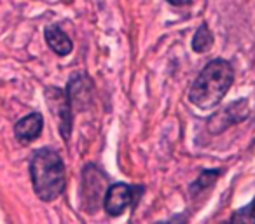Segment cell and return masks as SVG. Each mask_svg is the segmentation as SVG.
Returning <instances> with one entry per match:
<instances>
[{
  "instance_id": "obj_1",
  "label": "cell",
  "mask_w": 255,
  "mask_h": 224,
  "mask_svg": "<svg viewBox=\"0 0 255 224\" xmlns=\"http://www.w3.org/2000/svg\"><path fill=\"white\" fill-rule=\"evenodd\" d=\"M234 82V68L229 61L217 58L206 63L189 91V102L203 110L217 107Z\"/></svg>"
},
{
  "instance_id": "obj_2",
  "label": "cell",
  "mask_w": 255,
  "mask_h": 224,
  "mask_svg": "<svg viewBox=\"0 0 255 224\" xmlns=\"http://www.w3.org/2000/svg\"><path fill=\"white\" fill-rule=\"evenodd\" d=\"M30 177L33 191L42 202H54L65 193V163L51 147H44L33 154L30 161Z\"/></svg>"
},
{
  "instance_id": "obj_3",
  "label": "cell",
  "mask_w": 255,
  "mask_h": 224,
  "mask_svg": "<svg viewBox=\"0 0 255 224\" xmlns=\"http://www.w3.org/2000/svg\"><path fill=\"white\" fill-rule=\"evenodd\" d=\"M143 189L140 186H129L124 182H117V184L109 186L103 196V209L107 210L109 216H121L126 209L133 207L136 200L140 198Z\"/></svg>"
},
{
  "instance_id": "obj_4",
  "label": "cell",
  "mask_w": 255,
  "mask_h": 224,
  "mask_svg": "<svg viewBox=\"0 0 255 224\" xmlns=\"http://www.w3.org/2000/svg\"><path fill=\"white\" fill-rule=\"evenodd\" d=\"M47 100V105L53 110V114L58 118L60 121V133L63 137V140H68L72 133V105L70 100H68V95L60 88H54V86H49L44 91Z\"/></svg>"
},
{
  "instance_id": "obj_5",
  "label": "cell",
  "mask_w": 255,
  "mask_h": 224,
  "mask_svg": "<svg viewBox=\"0 0 255 224\" xmlns=\"http://www.w3.org/2000/svg\"><path fill=\"white\" fill-rule=\"evenodd\" d=\"M250 116V109H248V100H238V102H233L222 109L220 112L213 114L212 118L208 119V130L212 133H220L224 132L229 126L236 125V123H241Z\"/></svg>"
},
{
  "instance_id": "obj_6",
  "label": "cell",
  "mask_w": 255,
  "mask_h": 224,
  "mask_svg": "<svg viewBox=\"0 0 255 224\" xmlns=\"http://www.w3.org/2000/svg\"><path fill=\"white\" fill-rule=\"evenodd\" d=\"M68 100H70L72 109L75 110H84L93 103V84L86 75L75 74L74 77L68 81L67 89Z\"/></svg>"
},
{
  "instance_id": "obj_7",
  "label": "cell",
  "mask_w": 255,
  "mask_h": 224,
  "mask_svg": "<svg viewBox=\"0 0 255 224\" xmlns=\"http://www.w3.org/2000/svg\"><path fill=\"white\" fill-rule=\"evenodd\" d=\"M44 128V118L40 112H32V114L25 116L23 119H19L14 126V135L16 140H19V144L28 146L33 140H37L42 133Z\"/></svg>"
},
{
  "instance_id": "obj_8",
  "label": "cell",
  "mask_w": 255,
  "mask_h": 224,
  "mask_svg": "<svg viewBox=\"0 0 255 224\" xmlns=\"http://www.w3.org/2000/svg\"><path fill=\"white\" fill-rule=\"evenodd\" d=\"M44 37H46V42L51 47V51L56 53L58 56H68L72 53V49H74V44H72L70 37L61 28L49 26V28L44 30Z\"/></svg>"
},
{
  "instance_id": "obj_9",
  "label": "cell",
  "mask_w": 255,
  "mask_h": 224,
  "mask_svg": "<svg viewBox=\"0 0 255 224\" xmlns=\"http://www.w3.org/2000/svg\"><path fill=\"white\" fill-rule=\"evenodd\" d=\"M213 46V33L210 32L208 25L203 23L201 26L198 28V32L194 33V39H192V49L196 53H206L210 51Z\"/></svg>"
},
{
  "instance_id": "obj_10",
  "label": "cell",
  "mask_w": 255,
  "mask_h": 224,
  "mask_svg": "<svg viewBox=\"0 0 255 224\" xmlns=\"http://www.w3.org/2000/svg\"><path fill=\"white\" fill-rule=\"evenodd\" d=\"M219 175H220V170H205V172H201V175H199V177L192 182L191 195L196 196V195H199V193L205 191V189L212 188V186L215 184L217 179H219Z\"/></svg>"
},
{
  "instance_id": "obj_11",
  "label": "cell",
  "mask_w": 255,
  "mask_h": 224,
  "mask_svg": "<svg viewBox=\"0 0 255 224\" xmlns=\"http://www.w3.org/2000/svg\"><path fill=\"white\" fill-rule=\"evenodd\" d=\"M233 223H255V200L248 207L236 210L231 217Z\"/></svg>"
},
{
  "instance_id": "obj_12",
  "label": "cell",
  "mask_w": 255,
  "mask_h": 224,
  "mask_svg": "<svg viewBox=\"0 0 255 224\" xmlns=\"http://www.w3.org/2000/svg\"><path fill=\"white\" fill-rule=\"evenodd\" d=\"M166 2H170V4L175 5V7H184V5L191 4L192 0H166Z\"/></svg>"
}]
</instances>
